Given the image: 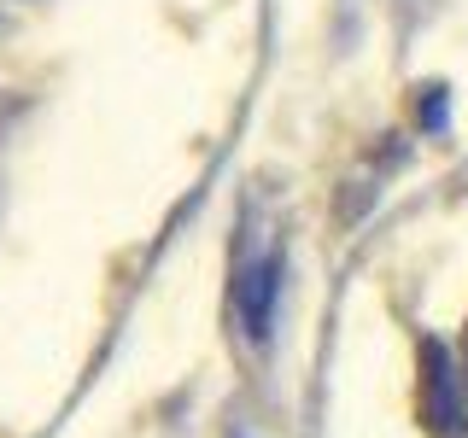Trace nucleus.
I'll list each match as a JSON object with an SVG mask.
<instances>
[{
    "label": "nucleus",
    "mask_w": 468,
    "mask_h": 438,
    "mask_svg": "<svg viewBox=\"0 0 468 438\" xmlns=\"http://www.w3.org/2000/svg\"><path fill=\"white\" fill-rule=\"evenodd\" d=\"M246 281H252V287H246V321H252L246 333H263V321H270V292H275V269L263 263V269H252Z\"/></svg>",
    "instance_id": "obj_2"
},
{
    "label": "nucleus",
    "mask_w": 468,
    "mask_h": 438,
    "mask_svg": "<svg viewBox=\"0 0 468 438\" xmlns=\"http://www.w3.org/2000/svg\"><path fill=\"white\" fill-rule=\"evenodd\" d=\"M463 380H468V357H463Z\"/></svg>",
    "instance_id": "obj_3"
},
{
    "label": "nucleus",
    "mask_w": 468,
    "mask_h": 438,
    "mask_svg": "<svg viewBox=\"0 0 468 438\" xmlns=\"http://www.w3.org/2000/svg\"><path fill=\"white\" fill-rule=\"evenodd\" d=\"M421 421L433 438H463L468 415H463V391H457V369H451V350L439 339H421Z\"/></svg>",
    "instance_id": "obj_1"
}]
</instances>
